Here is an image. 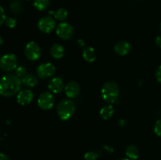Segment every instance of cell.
Instances as JSON below:
<instances>
[{
	"label": "cell",
	"mask_w": 161,
	"mask_h": 160,
	"mask_svg": "<svg viewBox=\"0 0 161 160\" xmlns=\"http://www.w3.org/2000/svg\"><path fill=\"white\" fill-rule=\"evenodd\" d=\"M10 9L14 13H20L23 10V6H22V4L20 3V1L15 0L13 3H11Z\"/></svg>",
	"instance_id": "obj_21"
},
{
	"label": "cell",
	"mask_w": 161,
	"mask_h": 160,
	"mask_svg": "<svg viewBox=\"0 0 161 160\" xmlns=\"http://www.w3.org/2000/svg\"><path fill=\"white\" fill-rule=\"evenodd\" d=\"M50 55L55 60H59L63 57L64 54V47L59 43H54L50 50Z\"/></svg>",
	"instance_id": "obj_14"
},
{
	"label": "cell",
	"mask_w": 161,
	"mask_h": 160,
	"mask_svg": "<svg viewBox=\"0 0 161 160\" xmlns=\"http://www.w3.org/2000/svg\"><path fill=\"white\" fill-rule=\"evenodd\" d=\"M0 160H9V158L5 153H0Z\"/></svg>",
	"instance_id": "obj_30"
},
{
	"label": "cell",
	"mask_w": 161,
	"mask_h": 160,
	"mask_svg": "<svg viewBox=\"0 0 161 160\" xmlns=\"http://www.w3.org/2000/svg\"><path fill=\"white\" fill-rule=\"evenodd\" d=\"M5 24L9 28H14L17 25V20L14 19V17H7Z\"/></svg>",
	"instance_id": "obj_24"
},
{
	"label": "cell",
	"mask_w": 161,
	"mask_h": 160,
	"mask_svg": "<svg viewBox=\"0 0 161 160\" xmlns=\"http://www.w3.org/2000/svg\"><path fill=\"white\" fill-rule=\"evenodd\" d=\"M38 105L44 111L51 109L54 105V97L52 93L48 91L42 93L38 98Z\"/></svg>",
	"instance_id": "obj_8"
},
{
	"label": "cell",
	"mask_w": 161,
	"mask_h": 160,
	"mask_svg": "<svg viewBox=\"0 0 161 160\" xmlns=\"http://www.w3.org/2000/svg\"><path fill=\"white\" fill-rule=\"evenodd\" d=\"M77 45H78V46L80 47V48L83 49L85 47L86 43H85L84 40H83V39H79V40L77 41Z\"/></svg>",
	"instance_id": "obj_28"
},
{
	"label": "cell",
	"mask_w": 161,
	"mask_h": 160,
	"mask_svg": "<svg viewBox=\"0 0 161 160\" xmlns=\"http://www.w3.org/2000/svg\"><path fill=\"white\" fill-rule=\"evenodd\" d=\"M22 81L15 74H6L0 78V95L10 97L21 90Z\"/></svg>",
	"instance_id": "obj_1"
},
{
	"label": "cell",
	"mask_w": 161,
	"mask_h": 160,
	"mask_svg": "<svg viewBox=\"0 0 161 160\" xmlns=\"http://www.w3.org/2000/svg\"><path fill=\"white\" fill-rule=\"evenodd\" d=\"M24 52H25V56L31 61L39 60V57L41 56V54H42L41 47L39 46L37 42H34V41L28 42L25 45Z\"/></svg>",
	"instance_id": "obj_5"
},
{
	"label": "cell",
	"mask_w": 161,
	"mask_h": 160,
	"mask_svg": "<svg viewBox=\"0 0 161 160\" xmlns=\"http://www.w3.org/2000/svg\"><path fill=\"white\" fill-rule=\"evenodd\" d=\"M54 18L55 20H59V21H64L66 19L68 18V16H69V13L64 8H60L58 10H56L54 12Z\"/></svg>",
	"instance_id": "obj_19"
},
{
	"label": "cell",
	"mask_w": 161,
	"mask_h": 160,
	"mask_svg": "<svg viewBox=\"0 0 161 160\" xmlns=\"http://www.w3.org/2000/svg\"><path fill=\"white\" fill-rule=\"evenodd\" d=\"M18 60L14 53H6L0 57V69L5 72H10L17 67Z\"/></svg>",
	"instance_id": "obj_4"
},
{
	"label": "cell",
	"mask_w": 161,
	"mask_h": 160,
	"mask_svg": "<svg viewBox=\"0 0 161 160\" xmlns=\"http://www.w3.org/2000/svg\"><path fill=\"white\" fill-rule=\"evenodd\" d=\"M37 27L40 31L43 33L52 32L56 27V22L55 20L50 16L41 17L37 23Z\"/></svg>",
	"instance_id": "obj_9"
},
{
	"label": "cell",
	"mask_w": 161,
	"mask_h": 160,
	"mask_svg": "<svg viewBox=\"0 0 161 160\" xmlns=\"http://www.w3.org/2000/svg\"><path fill=\"white\" fill-rule=\"evenodd\" d=\"M119 160H130V159H129L128 158H120V159H119Z\"/></svg>",
	"instance_id": "obj_32"
},
{
	"label": "cell",
	"mask_w": 161,
	"mask_h": 160,
	"mask_svg": "<svg viewBox=\"0 0 161 160\" xmlns=\"http://www.w3.org/2000/svg\"><path fill=\"white\" fill-rule=\"evenodd\" d=\"M37 75L42 79H47L53 76L56 72V67L52 63H42L36 69Z\"/></svg>",
	"instance_id": "obj_7"
},
{
	"label": "cell",
	"mask_w": 161,
	"mask_h": 160,
	"mask_svg": "<svg viewBox=\"0 0 161 160\" xmlns=\"http://www.w3.org/2000/svg\"><path fill=\"white\" fill-rule=\"evenodd\" d=\"M56 33L60 39L63 40H69L74 34V28L72 24L67 22H61L58 24L56 28Z\"/></svg>",
	"instance_id": "obj_6"
},
{
	"label": "cell",
	"mask_w": 161,
	"mask_h": 160,
	"mask_svg": "<svg viewBox=\"0 0 161 160\" xmlns=\"http://www.w3.org/2000/svg\"><path fill=\"white\" fill-rule=\"evenodd\" d=\"M156 78H157V82L161 84V65L159 66L158 68L157 69V72H156Z\"/></svg>",
	"instance_id": "obj_27"
},
{
	"label": "cell",
	"mask_w": 161,
	"mask_h": 160,
	"mask_svg": "<svg viewBox=\"0 0 161 160\" xmlns=\"http://www.w3.org/2000/svg\"><path fill=\"white\" fill-rule=\"evenodd\" d=\"M131 45L127 41H119L114 45L115 53L119 56H126L130 53Z\"/></svg>",
	"instance_id": "obj_13"
},
{
	"label": "cell",
	"mask_w": 161,
	"mask_h": 160,
	"mask_svg": "<svg viewBox=\"0 0 161 160\" xmlns=\"http://www.w3.org/2000/svg\"><path fill=\"white\" fill-rule=\"evenodd\" d=\"M6 18H7V17H6L4 9H3L2 6H0V25L3 24V23H5Z\"/></svg>",
	"instance_id": "obj_26"
},
{
	"label": "cell",
	"mask_w": 161,
	"mask_h": 160,
	"mask_svg": "<svg viewBox=\"0 0 161 160\" xmlns=\"http://www.w3.org/2000/svg\"><path fill=\"white\" fill-rule=\"evenodd\" d=\"M160 31H161V24H160Z\"/></svg>",
	"instance_id": "obj_33"
},
{
	"label": "cell",
	"mask_w": 161,
	"mask_h": 160,
	"mask_svg": "<svg viewBox=\"0 0 161 160\" xmlns=\"http://www.w3.org/2000/svg\"></svg>",
	"instance_id": "obj_34"
},
{
	"label": "cell",
	"mask_w": 161,
	"mask_h": 160,
	"mask_svg": "<svg viewBox=\"0 0 161 160\" xmlns=\"http://www.w3.org/2000/svg\"><path fill=\"white\" fill-rule=\"evenodd\" d=\"M33 99H34V93L29 89H22L17 94V101L21 106L29 104Z\"/></svg>",
	"instance_id": "obj_10"
},
{
	"label": "cell",
	"mask_w": 161,
	"mask_h": 160,
	"mask_svg": "<svg viewBox=\"0 0 161 160\" xmlns=\"http://www.w3.org/2000/svg\"><path fill=\"white\" fill-rule=\"evenodd\" d=\"M101 93L103 100L107 103H115L117 100L119 94V89L117 83L114 81L106 82L102 86Z\"/></svg>",
	"instance_id": "obj_2"
},
{
	"label": "cell",
	"mask_w": 161,
	"mask_h": 160,
	"mask_svg": "<svg viewBox=\"0 0 161 160\" xmlns=\"http://www.w3.org/2000/svg\"><path fill=\"white\" fill-rule=\"evenodd\" d=\"M75 111V103L72 100L64 99L61 100L57 105V113L62 121L69 120Z\"/></svg>",
	"instance_id": "obj_3"
},
{
	"label": "cell",
	"mask_w": 161,
	"mask_h": 160,
	"mask_svg": "<svg viewBox=\"0 0 161 160\" xmlns=\"http://www.w3.org/2000/svg\"><path fill=\"white\" fill-rule=\"evenodd\" d=\"M83 57L86 62L92 63L96 60L95 50L92 46H87L83 50Z\"/></svg>",
	"instance_id": "obj_17"
},
{
	"label": "cell",
	"mask_w": 161,
	"mask_h": 160,
	"mask_svg": "<svg viewBox=\"0 0 161 160\" xmlns=\"http://www.w3.org/2000/svg\"><path fill=\"white\" fill-rule=\"evenodd\" d=\"M64 84L63 78L60 76H56L52 78L48 84V89L53 93H60L64 89Z\"/></svg>",
	"instance_id": "obj_11"
},
{
	"label": "cell",
	"mask_w": 161,
	"mask_h": 160,
	"mask_svg": "<svg viewBox=\"0 0 161 160\" xmlns=\"http://www.w3.org/2000/svg\"><path fill=\"white\" fill-rule=\"evenodd\" d=\"M99 155L95 152H92V151H90L85 153L84 155V159L85 160H96L97 158H98Z\"/></svg>",
	"instance_id": "obj_23"
},
{
	"label": "cell",
	"mask_w": 161,
	"mask_h": 160,
	"mask_svg": "<svg viewBox=\"0 0 161 160\" xmlns=\"http://www.w3.org/2000/svg\"><path fill=\"white\" fill-rule=\"evenodd\" d=\"M115 111L114 107L112 104H107L102 107L100 110V116L105 120L109 119L113 115Z\"/></svg>",
	"instance_id": "obj_18"
},
{
	"label": "cell",
	"mask_w": 161,
	"mask_h": 160,
	"mask_svg": "<svg viewBox=\"0 0 161 160\" xmlns=\"http://www.w3.org/2000/svg\"><path fill=\"white\" fill-rule=\"evenodd\" d=\"M15 75L19 78H23L25 75H27V69L24 66H17L15 69Z\"/></svg>",
	"instance_id": "obj_22"
},
{
	"label": "cell",
	"mask_w": 161,
	"mask_h": 160,
	"mask_svg": "<svg viewBox=\"0 0 161 160\" xmlns=\"http://www.w3.org/2000/svg\"><path fill=\"white\" fill-rule=\"evenodd\" d=\"M156 44H157V45L159 48L161 49V35H159L157 37V39H156Z\"/></svg>",
	"instance_id": "obj_29"
},
{
	"label": "cell",
	"mask_w": 161,
	"mask_h": 160,
	"mask_svg": "<svg viewBox=\"0 0 161 160\" xmlns=\"http://www.w3.org/2000/svg\"><path fill=\"white\" fill-rule=\"evenodd\" d=\"M154 133L157 136L161 137V119H159L156 122L154 125Z\"/></svg>",
	"instance_id": "obj_25"
},
{
	"label": "cell",
	"mask_w": 161,
	"mask_h": 160,
	"mask_svg": "<svg viewBox=\"0 0 161 160\" xmlns=\"http://www.w3.org/2000/svg\"><path fill=\"white\" fill-rule=\"evenodd\" d=\"M3 44V39L2 38V36H0V45H2Z\"/></svg>",
	"instance_id": "obj_31"
},
{
	"label": "cell",
	"mask_w": 161,
	"mask_h": 160,
	"mask_svg": "<svg viewBox=\"0 0 161 160\" xmlns=\"http://www.w3.org/2000/svg\"><path fill=\"white\" fill-rule=\"evenodd\" d=\"M64 92L68 98L73 99L78 97L80 93V86L76 82H69L64 86Z\"/></svg>",
	"instance_id": "obj_12"
},
{
	"label": "cell",
	"mask_w": 161,
	"mask_h": 160,
	"mask_svg": "<svg viewBox=\"0 0 161 160\" xmlns=\"http://www.w3.org/2000/svg\"><path fill=\"white\" fill-rule=\"evenodd\" d=\"M34 7L39 11L47 9L50 6V0H34Z\"/></svg>",
	"instance_id": "obj_20"
},
{
	"label": "cell",
	"mask_w": 161,
	"mask_h": 160,
	"mask_svg": "<svg viewBox=\"0 0 161 160\" xmlns=\"http://www.w3.org/2000/svg\"><path fill=\"white\" fill-rule=\"evenodd\" d=\"M125 154L127 158L130 160H137L139 157V149L135 144H130L125 150Z\"/></svg>",
	"instance_id": "obj_15"
},
{
	"label": "cell",
	"mask_w": 161,
	"mask_h": 160,
	"mask_svg": "<svg viewBox=\"0 0 161 160\" xmlns=\"http://www.w3.org/2000/svg\"><path fill=\"white\" fill-rule=\"evenodd\" d=\"M22 84L28 88H33L38 84V78L33 74H27L21 78Z\"/></svg>",
	"instance_id": "obj_16"
}]
</instances>
